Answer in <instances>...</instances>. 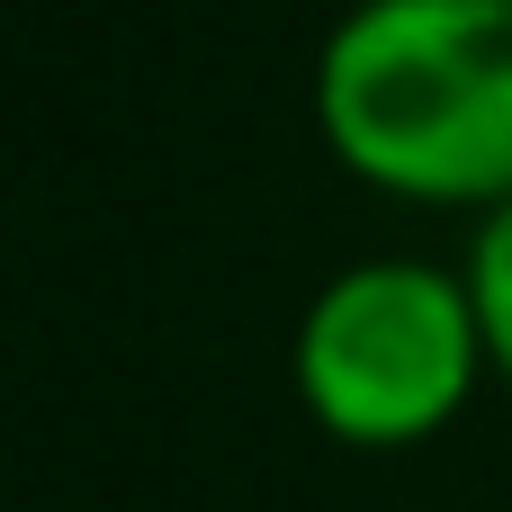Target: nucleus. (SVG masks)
Masks as SVG:
<instances>
[{
    "label": "nucleus",
    "mask_w": 512,
    "mask_h": 512,
    "mask_svg": "<svg viewBox=\"0 0 512 512\" xmlns=\"http://www.w3.org/2000/svg\"><path fill=\"white\" fill-rule=\"evenodd\" d=\"M315 135L396 207L495 216L512 198V0H351L315 45Z\"/></svg>",
    "instance_id": "f257e3e1"
},
{
    "label": "nucleus",
    "mask_w": 512,
    "mask_h": 512,
    "mask_svg": "<svg viewBox=\"0 0 512 512\" xmlns=\"http://www.w3.org/2000/svg\"><path fill=\"white\" fill-rule=\"evenodd\" d=\"M486 378L495 351L468 261L423 252L342 261L288 333V387L306 423L342 450H423L468 414Z\"/></svg>",
    "instance_id": "f03ea898"
},
{
    "label": "nucleus",
    "mask_w": 512,
    "mask_h": 512,
    "mask_svg": "<svg viewBox=\"0 0 512 512\" xmlns=\"http://www.w3.org/2000/svg\"><path fill=\"white\" fill-rule=\"evenodd\" d=\"M468 288H477V315H486L495 378L512 387V198L495 216H477V234H468Z\"/></svg>",
    "instance_id": "7ed1b4c3"
}]
</instances>
